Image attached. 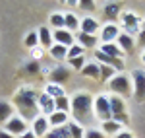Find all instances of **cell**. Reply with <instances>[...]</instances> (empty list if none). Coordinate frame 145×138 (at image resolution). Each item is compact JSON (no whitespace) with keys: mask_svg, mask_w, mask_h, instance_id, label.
Returning a JSON list of instances; mask_svg holds the SVG:
<instances>
[{"mask_svg":"<svg viewBox=\"0 0 145 138\" xmlns=\"http://www.w3.org/2000/svg\"><path fill=\"white\" fill-rule=\"evenodd\" d=\"M37 99H39V93L35 92V88L31 86H23L20 88L16 95H14V103H16V109H18V115L22 119H37L41 115L39 113V107H37Z\"/></svg>","mask_w":145,"mask_h":138,"instance_id":"cell-1","label":"cell"},{"mask_svg":"<svg viewBox=\"0 0 145 138\" xmlns=\"http://www.w3.org/2000/svg\"><path fill=\"white\" fill-rule=\"evenodd\" d=\"M70 101H72L70 113L74 117V121L79 123L81 127H83L85 123H89L91 117H93V97H91V93H87V92L76 93Z\"/></svg>","mask_w":145,"mask_h":138,"instance_id":"cell-2","label":"cell"},{"mask_svg":"<svg viewBox=\"0 0 145 138\" xmlns=\"http://www.w3.org/2000/svg\"><path fill=\"white\" fill-rule=\"evenodd\" d=\"M106 84H108V90L112 92V95H118V97H122V99L130 97V95H134L132 78H130L128 74H124V72L116 74V76H114L112 80H108Z\"/></svg>","mask_w":145,"mask_h":138,"instance_id":"cell-3","label":"cell"},{"mask_svg":"<svg viewBox=\"0 0 145 138\" xmlns=\"http://www.w3.org/2000/svg\"><path fill=\"white\" fill-rule=\"evenodd\" d=\"M93 113L97 117V121H101V123L112 121V111H110V103H108V95L99 93L97 97H93Z\"/></svg>","mask_w":145,"mask_h":138,"instance_id":"cell-4","label":"cell"},{"mask_svg":"<svg viewBox=\"0 0 145 138\" xmlns=\"http://www.w3.org/2000/svg\"><path fill=\"white\" fill-rule=\"evenodd\" d=\"M120 20H122V25H124V33L128 35H137L139 31H141V22H143V18L141 16H137L135 12L132 10H122V14H120Z\"/></svg>","mask_w":145,"mask_h":138,"instance_id":"cell-5","label":"cell"},{"mask_svg":"<svg viewBox=\"0 0 145 138\" xmlns=\"http://www.w3.org/2000/svg\"><path fill=\"white\" fill-rule=\"evenodd\" d=\"M130 78H132V86H134V97L139 103H143L145 101V70L134 68Z\"/></svg>","mask_w":145,"mask_h":138,"instance_id":"cell-6","label":"cell"},{"mask_svg":"<svg viewBox=\"0 0 145 138\" xmlns=\"http://www.w3.org/2000/svg\"><path fill=\"white\" fill-rule=\"evenodd\" d=\"M4 130H6L8 134H12L14 138H16V136L20 138L22 134H25V132L29 130V125H27V121L22 119L20 115H14L10 121L4 123Z\"/></svg>","mask_w":145,"mask_h":138,"instance_id":"cell-7","label":"cell"},{"mask_svg":"<svg viewBox=\"0 0 145 138\" xmlns=\"http://www.w3.org/2000/svg\"><path fill=\"white\" fill-rule=\"evenodd\" d=\"M122 33L120 27L116 23H106V25H101V31H99V41L103 43H116L118 35Z\"/></svg>","mask_w":145,"mask_h":138,"instance_id":"cell-8","label":"cell"},{"mask_svg":"<svg viewBox=\"0 0 145 138\" xmlns=\"http://www.w3.org/2000/svg\"><path fill=\"white\" fill-rule=\"evenodd\" d=\"M93 57H95V60H97L99 64H106V66L114 68L116 72L124 70V60H120V58H114V57H108V55L101 53L99 49H95V51H93Z\"/></svg>","mask_w":145,"mask_h":138,"instance_id":"cell-9","label":"cell"},{"mask_svg":"<svg viewBox=\"0 0 145 138\" xmlns=\"http://www.w3.org/2000/svg\"><path fill=\"white\" fill-rule=\"evenodd\" d=\"M37 107H39V113L43 117H50L54 113V99L50 97V95H46L45 92L39 93V99H37Z\"/></svg>","mask_w":145,"mask_h":138,"instance_id":"cell-10","label":"cell"},{"mask_svg":"<svg viewBox=\"0 0 145 138\" xmlns=\"http://www.w3.org/2000/svg\"><path fill=\"white\" fill-rule=\"evenodd\" d=\"M48 130H50L48 119H46V117H43V115H39L33 123H31V132H33L37 138H45L46 134H48Z\"/></svg>","mask_w":145,"mask_h":138,"instance_id":"cell-11","label":"cell"},{"mask_svg":"<svg viewBox=\"0 0 145 138\" xmlns=\"http://www.w3.org/2000/svg\"><path fill=\"white\" fill-rule=\"evenodd\" d=\"M52 39H54V43H58V45L62 47H70L76 45V37H74V33H70L68 29H54L52 31Z\"/></svg>","mask_w":145,"mask_h":138,"instance_id":"cell-12","label":"cell"},{"mask_svg":"<svg viewBox=\"0 0 145 138\" xmlns=\"http://www.w3.org/2000/svg\"><path fill=\"white\" fill-rule=\"evenodd\" d=\"M99 29H101L99 22H97L95 18H91V16L79 20V31H81V33H85V35H97Z\"/></svg>","mask_w":145,"mask_h":138,"instance_id":"cell-13","label":"cell"},{"mask_svg":"<svg viewBox=\"0 0 145 138\" xmlns=\"http://www.w3.org/2000/svg\"><path fill=\"white\" fill-rule=\"evenodd\" d=\"M105 18H106V23H114L118 18H120V14H122V4H118V2H108V4H105Z\"/></svg>","mask_w":145,"mask_h":138,"instance_id":"cell-14","label":"cell"},{"mask_svg":"<svg viewBox=\"0 0 145 138\" xmlns=\"http://www.w3.org/2000/svg\"><path fill=\"white\" fill-rule=\"evenodd\" d=\"M37 33H39V47H43L45 51H48L50 47L54 45L52 31H50V27H48V25H41V27L37 29Z\"/></svg>","mask_w":145,"mask_h":138,"instance_id":"cell-15","label":"cell"},{"mask_svg":"<svg viewBox=\"0 0 145 138\" xmlns=\"http://www.w3.org/2000/svg\"><path fill=\"white\" fill-rule=\"evenodd\" d=\"M116 45L120 47V51L126 55V53H132V51L135 49V39L132 37V35H128V33L122 31V33L118 35V39H116Z\"/></svg>","mask_w":145,"mask_h":138,"instance_id":"cell-16","label":"cell"},{"mask_svg":"<svg viewBox=\"0 0 145 138\" xmlns=\"http://www.w3.org/2000/svg\"><path fill=\"white\" fill-rule=\"evenodd\" d=\"M76 43L81 45L85 51H87V49H93V51H95L99 39H97V35H85V33H81V31H78V35H76Z\"/></svg>","mask_w":145,"mask_h":138,"instance_id":"cell-17","label":"cell"},{"mask_svg":"<svg viewBox=\"0 0 145 138\" xmlns=\"http://www.w3.org/2000/svg\"><path fill=\"white\" fill-rule=\"evenodd\" d=\"M48 119V125L50 128H60V127H66L68 123H70V115L68 113H60V111H54L50 117H46Z\"/></svg>","mask_w":145,"mask_h":138,"instance_id":"cell-18","label":"cell"},{"mask_svg":"<svg viewBox=\"0 0 145 138\" xmlns=\"http://www.w3.org/2000/svg\"><path fill=\"white\" fill-rule=\"evenodd\" d=\"M81 76L83 78H89V80H101L99 62H85V66L81 68Z\"/></svg>","mask_w":145,"mask_h":138,"instance_id":"cell-19","label":"cell"},{"mask_svg":"<svg viewBox=\"0 0 145 138\" xmlns=\"http://www.w3.org/2000/svg\"><path fill=\"white\" fill-rule=\"evenodd\" d=\"M68 78H70V70L66 68V66H56L54 70H50V82L52 84H64V82H68Z\"/></svg>","mask_w":145,"mask_h":138,"instance_id":"cell-20","label":"cell"},{"mask_svg":"<svg viewBox=\"0 0 145 138\" xmlns=\"http://www.w3.org/2000/svg\"><path fill=\"white\" fill-rule=\"evenodd\" d=\"M108 103H110L112 117L126 113V101H124L122 97H118V95H112V93H110V95H108Z\"/></svg>","mask_w":145,"mask_h":138,"instance_id":"cell-21","label":"cell"},{"mask_svg":"<svg viewBox=\"0 0 145 138\" xmlns=\"http://www.w3.org/2000/svg\"><path fill=\"white\" fill-rule=\"evenodd\" d=\"M101 53H105V55H108V57H114V58H120L124 60V53L120 51V47L116 45V43H103L99 47Z\"/></svg>","mask_w":145,"mask_h":138,"instance_id":"cell-22","label":"cell"},{"mask_svg":"<svg viewBox=\"0 0 145 138\" xmlns=\"http://www.w3.org/2000/svg\"><path fill=\"white\" fill-rule=\"evenodd\" d=\"M101 130L105 136H116L120 130H124V127L116 121H106V123H101Z\"/></svg>","mask_w":145,"mask_h":138,"instance_id":"cell-23","label":"cell"},{"mask_svg":"<svg viewBox=\"0 0 145 138\" xmlns=\"http://www.w3.org/2000/svg\"><path fill=\"white\" fill-rule=\"evenodd\" d=\"M64 29H68L70 33L79 31V18L74 12H66V14H64Z\"/></svg>","mask_w":145,"mask_h":138,"instance_id":"cell-24","label":"cell"},{"mask_svg":"<svg viewBox=\"0 0 145 138\" xmlns=\"http://www.w3.org/2000/svg\"><path fill=\"white\" fill-rule=\"evenodd\" d=\"M14 115H16V113H14V105H12L10 101H4V99H0V123H6V121H10Z\"/></svg>","mask_w":145,"mask_h":138,"instance_id":"cell-25","label":"cell"},{"mask_svg":"<svg viewBox=\"0 0 145 138\" xmlns=\"http://www.w3.org/2000/svg\"><path fill=\"white\" fill-rule=\"evenodd\" d=\"M45 93H46V95H50L52 99H58V97L66 95V90H64V86H60V84H52V82H48V84L45 86Z\"/></svg>","mask_w":145,"mask_h":138,"instance_id":"cell-26","label":"cell"},{"mask_svg":"<svg viewBox=\"0 0 145 138\" xmlns=\"http://www.w3.org/2000/svg\"><path fill=\"white\" fill-rule=\"evenodd\" d=\"M48 53H50V57L54 58V60H68V47H62L58 45V43H54V45L48 49Z\"/></svg>","mask_w":145,"mask_h":138,"instance_id":"cell-27","label":"cell"},{"mask_svg":"<svg viewBox=\"0 0 145 138\" xmlns=\"http://www.w3.org/2000/svg\"><path fill=\"white\" fill-rule=\"evenodd\" d=\"M54 109H56V111H60V113H68V115H70V109H72V101H70V97H68V95H62V97L54 99Z\"/></svg>","mask_w":145,"mask_h":138,"instance_id":"cell-28","label":"cell"},{"mask_svg":"<svg viewBox=\"0 0 145 138\" xmlns=\"http://www.w3.org/2000/svg\"><path fill=\"white\" fill-rule=\"evenodd\" d=\"M48 25L52 29H64V14L62 12H52L48 18Z\"/></svg>","mask_w":145,"mask_h":138,"instance_id":"cell-29","label":"cell"},{"mask_svg":"<svg viewBox=\"0 0 145 138\" xmlns=\"http://www.w3.org/2000/svg\"><path fill=\"white\" fill-rule=\"evenodd\" d=\"M68 130H70V136L72 138H83L85 136V128L81 127L79 123H76V121H70L68 123Z\"/></svg>","mask_w":145,"mask_h":138,"instance_id":"cell-30","label":"cell"},{"mask_svg":"<svg viewBox=\"0 0 145 138\" xmlns=\"http://www.w3.org/2000/svg\"><path fill=\"white\" fill-rule=\"evenodd\" d=\"M45 138H72V136H70V130H68L66 125V127H60V128H50Z\"/></svg>","mask_w":145,"mask_h":138,"instance_id":"cell-31","label":"cell"},{"mask_svg":"<svg viewBox=\"0 0 145 138\" xmlns=\"http://www.w3.org/2000/svg\"><path fill=\"white\" fill-rule=\"evenodd\" d=\"M23 45L27 47L29 51L35 49V47H39V33L37 31H29V33L25 35V39H23Z\"/></svg>","mask_w":145,"mask_h":138,"instance_id":"cell-32","label":"cell"},{"mask_svg":"<svg viewBox=\"0 0 145 138\" xmlns=\"http://www.w3.org/2000/svg\"><path fill=\"white\" fill-rule=\"evenodd\" d=\"M99 68H101V80L108 82L116 76V70L110 68V66H106V64H99Z\"/></svg>","mask_w":145,"mask_h":138,"instance_id":"cell-33","label":"cell"},{"mask_svg":"<svg viewBox=\"0 0 145 138\" xmlns=\"http://www.w3.org/2000/svg\"><path fill=\"white\" fill-rule=\"evenodd\" d=\"M83 53H85V49H83L81 45H78V43H76V45H72L70 49H68V60H70V58L83 57Z\"/></svg>","mask_w":145,"mask_h":138,"instance_id":"cell-34","label":"cell"},{"mask_svg":"<svg viewBox=\"0 0 145 138\" xmlns=\"http://www.w3.org/2000/svg\"><path fill=\"white\" fill-rule=\"evenodd\" d=\"M68 64L72 66L74 70H78V72H81V68L85 66V57H78V58H70L68 60Z\"/></svg>","mask_w":145,"mask_h":138,"instance_id":"cell-35","label":"cell"},{"mask_svg":"<svg viewBox=\"0 0 145 138\" xmlns=\"http://www.w3.org/2000/svg\"><path fill=\"white\" fill-rule=\"evenodd\" d=\"M39 72H41V66H39V62L31 60V62H27V64H25V74H29V76H37Z\"/></svg>","mask_w":145,"mask_h":138,"instance_id":"cell-36","label":"cell"},{"mask_svg":"<svg viewBox=\"0 0 145 138\" xmlns=\"http://www.w3.org/2000/svg\"><path fill=\"white\" fill-rule=\"evenodd\" d=\"M83 138H106V136L103 134V130H101V128H87Z\"/></svg>","mask_w":145,"mask_h":138,"instance_id":"cell-37","label":"cell"},{"mask_svg":"<svg viewBox=\"0 0 145 138\" xmlns=\"http://www.w3.org/2000/svg\"><path fill=\"white\" fill-rule=\"evenodd\" d=\"M43 55H45V49H43V47H35V49H31V57H33L35 62H39V60L43 58Z\"/></svg>","mask_w":145,"mask_h":138,"instance_id":"cell-38","label":"cell"},{"mask_svg":"<svg viewBox=\"0 0 145 138\" xmlns=\"http://www.w3.org/2000/svg\"><path fill=\"white\" fill-rule=\"evenodd\" d=\"M112 121H116V123H120L122 127H126V125L130 123V117H128V113H122V115H116V117H112Z\"/></svg>","mask_w":145,"mask_h":138,"instance_id":"cell-39","label":"cell"},{"mask_svg":"<svg viewBox=\"0 0 145 138\" xmlns=\"http://www.w3.org/2000/svg\"><path fill=\"white\" fill-rule=\"evenodd\" d=\"M78 6H79V8H85V10H95V8H97V4L91 2V0H79Z\"/></svg>","mask_w":145,"mask_h":138,"instance_id":"cell-40","label":"cell"},{"mask_svg":"<svg viewBox=\"0 0 145 138\" xmlns=\"http://www.w3.org/2000/svg\"><path fill=\"white\" fill-rule=\"evenodd\" d=\"M114 138H134V134H132V130H126V128H124V130H120Z\"/></svg>","mask_w":145,"mask_h":138,"instance_id":"cell-41","label":"cell"},{"mask_svg":"<svg viewBox=\"0 0 145 138\" xmlns=\"http://www.w3.org/2000/svg\"><path fill=\"white\" fill-rule=\"evenodd\" d=\"M135 43H139V45H145V29H141L139 33H137V41Z\"/></svg>","mask_w":145,"mask_h":138,"instance_id":"cell-42","label":"cell"},{"mask_svg":"<svg viewBox=\"0 0 145 138\" xmlns=\"http://www.w3.org/2000/svg\"><path fill=\"white\" fill-rule=\"evenodd\" d=\"M20 138H37V136H35L33 132H31V128H29V130H27L25 134H22V136H20Z\"/></svg>","mask_w":145,"mask_h":138,"instance_id":"cell-43","label":"cell"},{"mask_svg":"<svg viewBox=\"0 0 145 138\" xmlns=\"http://www.w3.org/2000/svg\"><path fill=\"white\" fill-rule=\"evenodd\" d=\"M0 138H14L12 134H8L6 130H0Z\"/></svg>","mask_w":145,"mask_h":138,"instance_id":"cell-44","label":"cell"},{"mask_svg":"<svg viewBox=\"0 0 145 138\" xmlns=\"http://www.w3.org/2000/svg\"><path fill=\"white\" fill-rule=\"evenodd\" d=\"M141 62H143V66H145V51H143V55H141Z\"/></svg>","mask_w":145,"mask_h":138,"instance_id":"cell-45","label":"cell"},{"mask_svg":"<svg viewBox=\"0 0 145 138\" xmlns=\"http://www.w3.org/2000/svg\"><path fill=\"white\" fill-rule=\"evenodd\" d=\"M141 29H145V18H143V22H141Z\"/></svg>","mask_w":145,"mask_h":138,"instance_id":"cell-46","label":"cell"}]
</instances>
